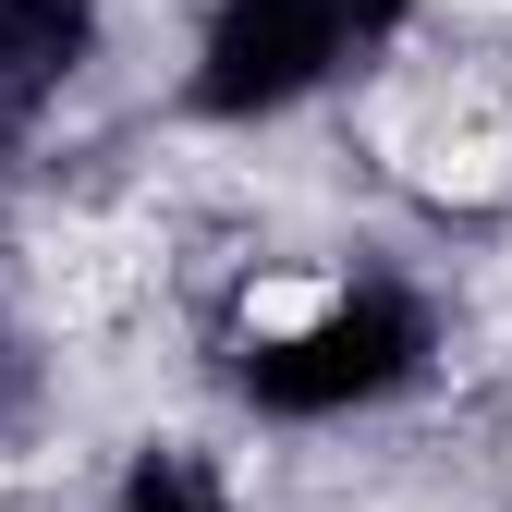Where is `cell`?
<instances>
[{
	"mask_svg": "<svg viewBox=\"0 0 512 512\" xmlns=\"http://www.w3.org/2000/svg\"><path fill=\"white\" fill-rule=\"evenodd\" d=\"M232 391L269 427H354L427 391L439 305L403 269H269L232 317Z\"/></svg>",
	"mask_w": 512,
	"mask_h": 512,
	"instance_id": "obj_1",
	"label": "cell"
},
{
	"mask_svg": "<svg viewBox=\"0 0 512 512\" xmlns=\"http://www.w3.org/2000/svg\"><path fill=\"white\" fill-rule=\"evenodd\" d=\"M366 37V0H208L196 13V61H183V110L196 122H293L305 98H330L354 74Z\"/></svg>",
	"mask_w": 512,
	"mask_h": 512,
	"instance_id": "obj_2",
	"label": "cell"
},
{
	"mask_svg": "<svg viewBox=\"0 0 512 512\" xmlns=\"http://www.w3.org/2000/svg\"><path fill=\"white\" fill-rule=\"evenodd\" d=\"M98 49H110V0H0V147H25L98 74Z\"/></svg>",
	"mask_w": 512,
	"mask_h": 512,
	"instance_id": "obj_3",
	"label": "cell"
},
{
	"mask_svg": "<svg viewBox=\"0 0 512 512\" xmlns=\"http://www.w3.org/2000/svg\"><path fill=\"white\" fill-rule=\"evenodd\" d=\"M110 512H244V488H232V464L208 439H147V452L110 476Z\"/></svg>",
	"mask_w": 512,
	"mask_h": 512,
	"instance_id": "obj_4",
	"label": "cell"
},
{
	"mask_svg": "<svg viewBox=\"0 0 512 512\" xmlns=\"http://www.w3.org/2000/svg\"><path fill=\"white\" fill-rule=\"evenodd\" d=\"M37 415H49V354H37V330L0 317V439H25Z\"/></svg>",
	"mask_w": 512,
	"mask_h": 512,
	"instance_id": "obj_5",
	"label": "cell"
},
{
	"mask_svg": "<svg viewBox=\"0 0 512 512\" xmlns=\"http://www.w3.org/2000/svg\"><path fill=\"white\" fill-rule=\"evenodd\" d=\"M415 13H439V0H366V37H403Z\"/></svg>",
	"mask_w": 512,
	"mask_h": 512,
	"instance_id": "obj_6",
	"label": "cell"
}]
</instances>
